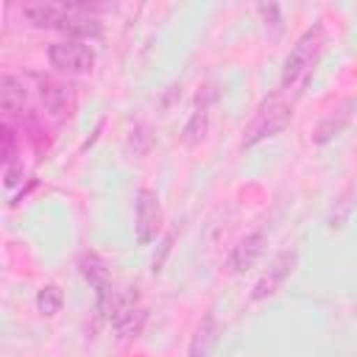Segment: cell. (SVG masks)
Segmentation results:
<instances>
[{"instance_id": "obj_1", "label": "cell", "mask_w": 357, "mask_h": 357, "mask_svg": "<svg viewBox=\"0 0 357 357\" xmlns=\"http://www.w3.org/2000/svg\"><path fill=\"white\" fill-rule=\"evenodd\" d=\"M324 45H326V28H324V22H312L296 39V45L290 47V53L284 59V67H282V89L293 86L298 78H304L315 67Z\"/></svg>"}, {"instance_id": "obj_2", "label": "cell", "mask_w": 357, "mask_h": 357, "mask_svg": "<svg viewBox=\"0 0 357 357\" xmlns=\"http://www.w3.org/2000/svg\"><path fill=\"white\" fill-rule=\"evenodd\" d=\"M290 117H293V106H290V103H284V100H279V98L265 100V103L257 109V114L251 117V123L245 126V131H243V148H254V145H259L262 139L276 137L279 131L287 128Z\"/></svg>"}, {"instance_id": "obj_3", "label": "cell", "mask_w": 357, "mask_h": 357, "mask_svg": "<svg viewBox=\"0 0 357 357\" xmlns=\"http://www.w3.org/2000/svg\"><path fill=\"white\" fill-rule=\"evenodd\" d=\"M47 59L61 73H89L95 64V50L75 39H61L47 47Z\"/></svg>"}, {"instance_id": "obj_4", "label": "cell", "mask_w": 357, "mask_h": 357, "mask_svg": "<svg viewBox=\"0 0 357 357\" xmlns=\"http://www.w3.org/2000/svg\"><path fill=\"white\" fill-rule=\"evenodd\" d=\"M159 220H162V204L156 190L142 187L137 192V206H134V234L139 245H148L156 240L159 231Z\"/></svg>"}, {"instance_id": "obj_5", "label": "cell", "mask_w": 357, "mask_h": 357, "mask_svg": "<svg viewBox=\"0 0 357 357\" xmlns=\"http://www.w3.org/2000/svg\"><path fill=\"white\" fill-rule=\"evenodd\" d=\"M296 262H298V251H296V248L279 251V254L271 259L268 271H265V273L257 279V284L251 287V301H262V298L273 296V293L284 284V279L296 271Z\"/></svg>"}, {"instance_id": "obj_6", "label": "cell", "mask_w": 357, "mask_h": 357, "mask_svg": "<svg viewBox=\"0 0 357 357\" xmlns=\"http://www.w3.org/2000/svg\"><path fill=\"white\" fill-rule=\"evenodd\" d=\"M92 8L89 6H78V3H70V14L61 20L59 31L67 33V39H75V42H84V39H95L100 36V20L89 14Z\"/></svg>"}, {"instance_id": "obj_7", "label": "cell", "mask_w": 357, "mask_h": 357, "mask_svg": "<svg viewBox=\"0 0 357 357\" xmlns=\"http://www.w3.org/2000/svg\"><path fill=\"white\" fill-rule=\"evenodd\" d=\"M265 245H268V234L265 231L257 229V231L245 234L234 245V251H231V268H234V273H248L257 265V259L265 254Z\"/></svg>"}, {"instance_id": "obj_8", "label": "cell", "mask_w": 357, "mask_h": 357, "mask_svg": "<svg viewBox=\"0 0 357 357\" xmlns=\"http://www.w3.org/2000/svg\"><path fill=\"white\" fill-rule=\"evenodd\" d=\"M218 343V315L212 310H206L201 315V321L195 324V332L190 337V349L187 357H206Z\"/></svg>"}, {"instance_id": "obj_9", "label": "cell", "mask_w": 357, "mask_h": 357, "mask_svg": "<svg viewBox=\"0 0 357 357\" xmlns=\"http://www.w3.org/2000/svg\"><path fill=\"white\" fill-rule=\"evenodd\" d=\"M351 109H354V100H343L337 109H332L318 126H315V134H312V139L318 142V145H326V142H332L343 128H346V123L351 120Z\"/></svg>"}, {"instance_id": "obj_10", "label": "cell", "mask_w": 357, "mask_h": 357, "mask_svg": "<svg viewBox=\"0 0 357 357\" xmlns=\"http://www.w3.org/2000/svg\"><path fill=\"white\" fill-rule=\"evenodd\" d=\"M22 14L39 28H59L61 20L70 14V3H25Z\"/></svg>"}, {"instance_id": "obj_11", "label": "cell", "mask_w": 357, "mask_h": 357, "mask_svg": "<svg viewBox=\"0 0 357 357\" xmlns=\"http://www.w3.org/2000/svg\"><path fill=\"white\" fill-rule=\"evenodd\" d=\"M25 100H28L25 84H22L17 75H8V73H6V75L0 78V109H3L6 114H17V112H22Z\"/></svg>"}, {"instance_id": "obj_12", "label": "cell", "mask_w": 357, "mask_h": 357, "mask_svg": "<svg viewBox=\"0 0 357 357\" xmlns=\"http://www.w3.org/2000/svg\"><path fill=\"white\" fill-rule=\"evenodd\" d=\"M39 95H42L45 109H50V112H56V114L67 112V106L73 103V86H67V84H61V81H53V78H45V81H42Z\"/></svg>"}, {"instance_id": "obj_13", "label": "cell", "mask_w": 357, "mask_h": 357, "mask_svg": "<svg viewBox=\"0 0 357 357\" xmlns=\"http://www.w3.org/2000/svg\"><path fill=\"white\" fill-rule=\"evenodd\" d=\"M257 14L262 20V31L268 36V42H279L284 33V17H282V6L279 3H259Z\"/></svg>"}, {"instance_id": "obj_14", "label": "cell", "mask_w": 357, "mask_h": 357, "mask_svg": "<svg viewBox=\"0 0 357 357\" xmlns=\"http://www.w3.org/2000/svg\"><path fill=\"white\" fill-rule=\"evenodd\" d=\"M61 307H64V293H61V287L53 284V282L42 284L39 293H36V310H39V315L53 318V315L61 312Z\"/></svg>"}, {"instance_id": "obj_15", "label": "cell", "mask_w": 357, "mask_h": 357, "mask_svg": "<svg viewBox=\"0 0 357 357\" xmlns=\"http://www.w3.org/2000/svg\"><path fill=\"white\" fill-rule=\"evenodd\" d=\"M206 131H209V112L206 109H195L190 114V120L184 123V128H181V142L184 145H198L206 137Z\"/></svg>"}, {"instance_id": "obj_16", "label": "cell", "mask_w": 357, "mask_h": 357, "mask_svg": "<svg viewBox=\"0 0 357 357\" xmlns=\"http://www.w3.org/2000/svg\"><path fill=\"white\" fill-rule=\"evenodd\" d=\"M351 209H354V201H351V190H346V192H343V195L335 201V206H332V215H329V229H340V226L349 220Z\"/></svg>"}, {"instance_id": "obj_17", "label": "cell", "mask_w": 357, "mask_h": 357, "mask_svg": "<svg viewBox=\"0 0 357 357\" xmlns=\"http://www.w3.org/2000/svg\"><path fill=\"white\" fill-rule=\"evenodd\" d=\"M151 142H153V137H151L148 126H137V128L131 131V137H128V151H131L134 156H145V153L151 151Z\"/></svg>"}, {"instance_id": "obj_18", "label": "cell", "mask_w": 357, "mask_h": 357, "mask_svg": "<svg viewBox=\"0 0 357 357\" xmlns=\"http://www.w3.org/2000/svg\"><path fill=\"white\" fill-rule=\"evenodd\" d=\"M145 318H148V315H145V310H139V307H137V310H134V312H131L120 326H114V329L120 332V337H137V335L142 332V326H145Z\"/></svg>"}, {"instance_id": "obj_19", "label": "cell", "mask_w": 357, "mask_h": 357, "mask_svg": "<svg viewBox=\"0 0 357 357\" xmlns=\"http://www.w3.org/2000/svg\"><path fill=\"white\" fill-rule=\"evenodd\" d=\"M14 145H17L14 128H11L8 123H3V162H6V165L14 162Z\"/></svg>"}, {"instance_id": "obj_20", "label": "cell", "mask_w": 357, "mask_h": 357, "mask_svg": "<svg viewBox=\"0 0 357 357\" xmlns=\"http://www.w3.org/2000/svg\"><path fill=\"white\" fill-rule=\"evenodd\" d=\"M20 176H25V167H22V162H11V165H6V173H3V178H6V187L11 190L14 184H20L22 178Z\"/></svg>"}, {"instance_id": "obj_21", "label": "cell", "mask_w": 357, "mask_h": 357, "mask_svg": "<svg viewBox=\"0 0 357 357\" xmlns=\"http://www.w3.org/2000/svg\"><path fill=\"white\" fill-rule=\"evenodd\" d=\"M176 98H181V86H167V95H165V100H162V106H165V109H170Z\"/></svg>"}]
</instances>
